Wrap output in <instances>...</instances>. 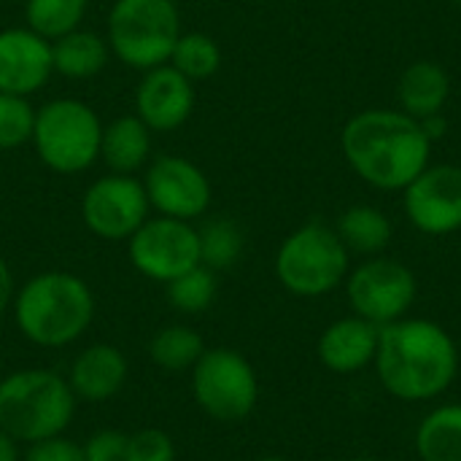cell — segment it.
I'll return each instance as SVG.
<instances>
[{
  "label": "cell",
  "mask_w": 461,
  "mask_h": 461,
  "mask_svg": "<svg viewBox=\"0 0 461 461\" xmlns=\"http://www.w3.org/2000/svg\"><path fill=\"white\" fill-rule=\"evenodd\" d=\"M35 108L27 97L0 92V151H14L32 140Z\"/></svg>",
  "instance_id": "28"
},
{
  "label": "cell",
  "mask_w": 461,
  "mask_h": 461,
  "mask_svg": "<svg viewBox=\"0 0 461 461\" xmlns=\"http://www.w3.org/2000/svg\"><path fill=\"white\" fill-rule=\"evenodd\" d=\"M127 440H130V435H124L119 429H100V432L89 435L86 443H81L84 461H124Z\"/></svg>",
  "instance_id": "30"
},
{
  "label": "cell",
  "mask_w": 461,
  "mask_h": 461,
  "mask_svg": "<svg viewBox=\"0 0 461 461\" xmlns=\"http://www.w3.org/2000/svg\"><path fill=\"white\" fill-rule=\"evenodd\" d=\"M197 235H200V262L213 273L232 267L243 254V232L232 219H213L203 230H197Z\"/></svg>",
  "instance_id": "27"
},
{
  "label": "cell",
  "mask_w": 461,
  "mask_h": 461,
  "mask_svg": "<svg viewBox=\"0 0 461 461\" xmlns=\"http://www.w3.org/2000/svg\"><path fill=\"white\" fill-rule=\"evenodd\" d=\"M216 292H219L216 273L205 265H197V267H192V270H186L178 278L165 284L167 303L181 313L208 311L216 300Z\"/></svg>",
  "instance_id": "26"
},
{
  "label": "cell",
  "mask_w": 461,
  "mask_h": 461,
  "mask_svg": "<svg viewBox=\"0 0 461 461\" xmlns=\"http://www.w3.org/2000/svg\"><path fill=\"white\" fill-rule=\"evenodd\" d=\"M22 461H84L81 443L68 440L65 435H54L38 443H30L22 454Z\"/></svg>",
  "instance_id": "31"
},
{
  "label": "cell",
  "mask_w": 461,
  "mask_h": 461,
  "mask_svg": "<svg viewBox=\"0 0 461 461\" xmlns=\"http://www.w3.org/2000/svg\"><path fill=\"white\" fill-rule=\"evenodd\" d=\"M143 189L159 216L192 221L211 205L208 176L186 157H157L146 165Z\"/></svg>",
  "instance_id": "12"
},
{
  "label": "cell",
  "mask_w": 461,
  "mask_h": 461,
  "mask_svg": "<svg viewBox=\"0 0 461 461\" xmlns=\"http://www.w3.org/2000/svg\"><path fill=\"white\" fill-rule=\"evenodd\" d=\"M0 461H22L19 440H14L8 432L0 429Z\"/></svg>",
  "instance_id": "33"
},
{
  "label": "cell",
  "mask_w": 461,
  "mask_h": 461,
  "mask_svg": "<svg viewBox=\"0 0 461 461\" xmlns=\"http://www.w3.org/2000/svg\"><path fill=\"white\" fill-rule=\"evenodd\" d=\"M149 211L151 205L143 181L119 173L97 178L81 200V219L86 230L103 240H130L149 219Z\"/></svg>",
  "instance_id": "11"
},
{
  "label": "cell",
  "mask_w": 461,
  "mask_h": 461,
  "mask_svg": "<svg viewBox=\"0 0 461 461\" xmlns=\"http://www.w3.org/2000/svg\"><path fill=\"white\" fill-rule=\"evenodd\" d=\"M405 213L424 235L461 230V165H427L405 189Z\"/></svg>",
  "instance_id": "13"
},
{
  "label": "cell",
  "mask_w": 461,
  "mask_h": 461,
  "mask_svg": "<svg viewBox=\"0 0 461 461\" xmlns=\"http://www.w3.org/2000/svg\"><path fill=\"white\" fill-rule=\"evenodd\" d=\"M124 461H176V443L162 429H140L130 435Z\"/></svg>",
  "instance_id": "29"
},
{
  "label": "cell",
  "mask_w": 461,
  "mask_h": 461,
  "mask_svg": "<svg viewBox=\"0 0 461 461\" xmlns=\"http://www.w3.org/2000/svg\"><path fill=\"white\" fill-rule=\"evenodd\" d=\"M378 340H381L378 324L359 319V316H348V319L330 324L321 332L319 359L332 373H343V375L357 373V370L367 367L370 362H375Z\"/></svg>",
  "instance_id": "17"
},
{
  "label": "cell",
  "mask_w": 461,
  "mask_h": 461,
  "mask_svg": "<svg viewBox=\"0 0 461 461\" xmlns=\"http://www.w3.org/2000/svg\"><path fill=\"white\" fill-rule=\"evenodd\" d=\"M335 232L348 254L362 257H378L392 243V221L384 211L373 205H351L348 211H343Z\"/></svg>",
  "instance_id": "21"
},
{
  "label": "cell",
  "mask_w": 461,
  "mask_h": 461,
  "mask_svg": "<svg viewBox=\"0 0 461 461\" xmlns=\"http://www.w3.org/2000/svg\"><path fill=\"white\" fill-rule=\"evenodd\" d=\"M178 35L176 0H116L108 14L111 54L143 73L170 62Z\"/></svg>",
  "instance_id": "5"
},
{
  "label": "cell",
  "mask_w": 461,
  "mask_h": 461,
  "mask_svg": "<svg viewBox=\"0 0 461 461\" xmlns=\"http://www.w3.org/2000/svg\"><path fill=\"white\" fill-rule=\"evenodd\" d=\"M448 95H451V78L432 59H419L408 65L397 84V100L402 105L400 111H405L408 116L419 122L427 116L443 113Z\"/></svg>",
  "instance_id": "18"
},
{
  "label": "cell",
  "mask_w": 461,
  "mask_h": 461,
  "mask_svg": "<svg viewBox=\"0 0 461 461\" xmlns=\"http://www.w3.org/2000/svg\"><path fill=\"white\" fill-rule=\"evenodd\" d=\"M14 321L19 332L41 348L76 343L95 319V297L84 278L65 270L32 276L14 294Z\"/></svg>",
  "instance_id": "3"
},
{
  "label": "cell",
  "mask_w": 461,
  "mask_h": 461,
  "mask_svg": "<svg viewBox=\"0 0 461 461\" xmlns=\"http://www.w3.org/2000/svg\"><path fill=\"white\" fill-rule=\"evenodd\" d=\"M359 461H365V459H359Z\"/></svg>",
  "instance_id": "36"
},
{
  "label": "cell",
  "mask_w": 461,
  "mask_h": 461,
  "mask_svg": "<svg viewBox=\"0 0 461 461\" xmlns=\"http://www.w3.org/2000/svg\"><path fill=\"white\" fill-rule=\"evenodd\" d=\"M76 394L54 370L30 367L0 381V429L30 446L62 435L76 413Z\"/></svg>",
  "instance_id": "4"
},
{
  "label": "cell",
  "mask_w": 461,
  "mask_h": 461,
  "mask_svg": "<svg viewBox=\"0 0 461 461\" xmlns=\"http://www.w3.org/2000/svg\"><path fill=\"white\" fill-rule=\"evenodd\" d=\"M421 461H461V405L435 408L416 432Z\"/></svg>",
  "instance_id": "22"
},
{
  "label": "cell",
  "mask_w": 461,
  "mask_h": 461,
  "mask_svg": "<svg viewBox=\"0 0 461 461\" xmlns=\"http://www.w3.org/2000/svg\"><path fill=\"white\" fill-rule=\"evenodd\" d=\"M151 157V130L135 116H119L108 127H103L100 159L111 173L132 176L149 165Z\"/></svg>",
  "instance_id": "19"
},
{
  "label": "cell",
  "mask_w": 461,
  "mask_h": 461,
  "mask_svg": "<svg viewBox=\"0 0 461 461\" xmlns=\"http://www.w3.org/2000/svg\"><path fill=\"white\" fill-rule=\"evenodd\" d=\"M14 294H16V286H14V273L8 267V262L0 257V316L8 311V305L14 303Z\"/></svg>",
  "instance_id": "32"
},
{
  "label": "cell",
  "mask_w": 461,
  "mask_h": 461,
  "mask_svg": "<svg viewBox=\"0 0 461 461\" xmlns=\"http://www.w3.org/2000/svg\"><path fill=\"white\" fill-rule=\"evenodd\" d=\"M348 249L321 221L294 230L276 254V276L294 297H324L348 276Z\"/></svg>",
  "instance_id": "7"
},
{
  "label": "cell",
  "mask_w": 461,
  "mask_h": 461,
  "mask_svg": "<svg viewBox=\"0 0 461 461\" xmlns=\"http://www.w3.org/2000/svg\"><path fill=\"white\" fill-rule=\"evenodd\" d=\"M103 122L81 100L57 97L35 111L32 146L38 159L65 176L84 173L95 159H100Z\"/></svg>",
  "instance_id": "6"
},
{
  "label": "cell",
  "mask_w": 461,
  "mask_h": 461,
  "mask_svg": "<svg viewBox=\"0 0 461 461\" xmlns=\"http://www.w3.org/2000/svg\"><path fill=\"white\" fill-rule=\"evenodd\" d=\"M130 375V365L127 357L108 343H97L84 348L68 373V384L76 394V400L84 402H105L111 397H116L122 392V386L127 384Z\"/></svg>",
  "instance_id": "16"
},
{
  "label": "cell",
  "mask_w": 461,
  "mask_h": 461,
  "mask_svg": "<svg viewBox=\"0 0 461 461\" xmlns=\"http://www.w3.org/2000/svg\"><path fill=\"white\" fill-rule=\"evenodd\" d=\"M454 3H459V5H461V0H454Z\"/></svg>",
  "instance_id": "35"
},
{
  "label": "cell",
  "mask_w": 461,
  "mask_h": 461,
  "mask_svg": "<svg viewBox=\"0 0 461 461\" xmlns=\"http://www.w3.org/2000/svg\"><path fill=\"white\" fill-rule=\"evenodd\" d=\"M111 57L108 38L92 30H73L57 41H51V62L54 73L68 78H92L97 76Z\"/></svg>",
  "instance_id": "20"
},
{
  "label": "cell",
  "mask_w": 461,
  "mask_h": 461,
  "mask_svg": "<svg viewBox=\"0 0 461 461\" xmlns=\"http://www.w3.org/2000/svg\"><path fill=\"white\" fill-rule=\"evenodd\" d=\"M257 461H286V459H281V456H262V459H257Z\"/></svg>",
  "instance_id": "34"
},
{
  "label": "cell",
  "mask_w": 461,
  "mask_h": 461,
  "mask_svg": "<svg viewBox=\"0 0 461 461\" xmlns=\"http://www.w3.org/2000/svg\"><path fill=\"white\" fill-rule=\"evenodd\" d=\"M130 262L140 276L167 284L181 273L203 265L200 235L192 221L149 216L130 238Z\"/></svg>",
  "instance_id": "10"
},
{
  "label": "cell",
  "mask_w": 461,
  "mask_h": 461,
  "mask_svg": "<svg viewBox=\"0 0 461 461\" xmlns=\"http://www.w3.org/2000/svg\"><path fill=\"white\" fill-rule=\"evenodd\" d=\"M340 146L351 170L384 192L405 189L429 165L432 151L421 122L389 108H370L351 116L343 127Z\"/></svg>",
  "instance_id": "1"
},
{
  "label": "cell",
  "mask_w": 461,
  "mask_h": 461,
  "mask_svg": "<svg viewBox=\"0 0 461 461\" xmlns=\"http://www.w3.org/2000/svg\"><path fill=\"white\" fill-rule=\"evenodd\" d=\"M138 119L151 132H170L181 127L194 111V86L173 65H159L143 73L135 92Z\"/></svg>",
  "instance_id": "15"
},
{
  "label": "cell",
  "mask_w": 461,
  "mask_h": 461,
  "mask_svg": "<svg viewBox=\"0 0 461 461\" xmlns=\"http://www.w3.org/2000/svg\"><path fill=\"white\" fill-rule=\"evenodd\" d=\"M375 367L384 389L402 402L440 397L459 373L451 335L427 319H400L381 327Z\"/></svg>",
  "instance_id": "2"
},
{
  "label": "cell",
  "mask_w": 461,
  "mask_h": 461,
  "mask_svg": "<svg viewBox=\"0 0 461 461\" xmlns=\"http://www.w3.org/2000/svg\"><path fill=\"white\" fill-rule=\"evenodd\" d=\"M197 405L216 421L232 424L251 416L259 400V381L251 362L235 348H205L192 367Z\"/></svg>",
  "instance_id": "8"
},
{
  "label": "cell",
  "mask_w": 461,
  "mask_h": 461,
  "mask_svg": "<svg viewBox=\"0 0 461 461\" xmlns=\"http://www.w3.org/2000/svg\"><path fill=\"white\" fill-rule=\"evenodd\" d=\"M86 8L89 0H27L24 19L30 30H35L46 41H57L81 27Z\"/></svg>",
  "instance_id": "24"
},
{
  "label": "cell",
  "mask_w": 461,
  "mask_h": 461,
  "mask_svg": "<svg viewBox=\"0 0 461 461\" xmlns=\"http://www.w3.org/2000/svg\"><path fill=\"white\" fill-rule=\"evenodd\" d=\"M167 65H173L181 76H186L194 84L211 78L221 68V49L205 32H181Z\"/></svg>",
  "instance_id": "25"
},
{
  "label": "cell",
  "mask_w": 461,
  "mask_h": 461,
  "mask_svg": "<svg viewBox=\"0 0 461 461\" xmlns=\"http://www.w3.org/2000/svg\"><path fill=\"white\" fill-rule=\"evenodd\" d=\"M51 73V41L30 27L0 30V92L30 97Z\"/></svg>",
  "instance_id": "14"
},
{
  "label": "cell",
  "mask_w": 461,
  "mask_h": 461,
  "mask_svg": "<svg viewBox=\"0 0 461 461\" xmlns=\"http://www.w3.org/2000/svg\"><path fill=\"white\" fill-rule=\"evenodd\" d=\"M203 354H205L203 335L192 327H184V324L162 327L149 343L151 362L162 370H170V373L192 370Z\"/></svg>",
  "instance_id": "23"
},
{
  "label": "cell",
  "mask_w": 461,
  "mask_h": 461,
  "mask_svg": "<svg viewBox=\"0 0 461 461\" xmlns=\"http://www.w3.org/2000/svg\"><path fill=\"white\" fill-rule=\"evenodd\" d=\"M346 294L359 319L378 327L400 321L416 303L419 284L408 265L386 257L362 262L346 281Z\"/></svg>",
  "instance_id": "9"
}]
</instances>
